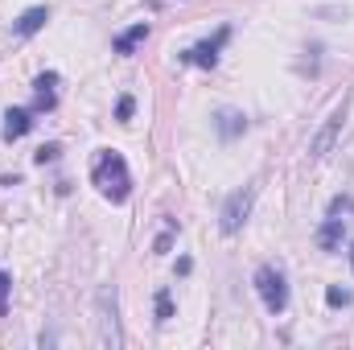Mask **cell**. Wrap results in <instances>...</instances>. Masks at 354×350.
<instances>
[{
	"label": "cell",
	"mask_w": 354,
	"mask_h": 350,
	"mask_svg": "<svg viewBox=\"0 0 354 350\" xmlns=\"http://www.w3.org/2000/svg\"><path fill=\"white\" fill-rule=\"evenodd\" d=\"M91 181L99 185L103 198H111V202H128V194H132V174H128L124 153H115V149H99L95 161H91Z\"/></svg>",
	"instance_id": "obj_1"
},
{
	"label": "cell",
	"mask_w": 354,
	"mask_h": 350,
	"mask_svg": "<svg viewBox=\"0 0 354 350\" xmlns=\"http://www.w3.org/2000/svg\"><path fill=\"white\" fill-rule=\"evenodd\" d=\"M256 293H260V301H264V309L272 317L288 309V280H284V272L276 264H260L256 268Z\"/></svg>",
	"instance_id": "obj_2"
},
{
	"label": "cell",
	"mask_w": 354,
	"mask_h": 350,
	"mask_svg": "<svg viewBox=\"0 0 354 350\" xmlns=\"http://www.w3.org/2000/svg\"><path fill=\"white\" fill-rule=\"evenodd\" d=\"M252 202H256V185L235 190V194L223 202V210H218V231H223V235H239L243 223H248V214H252Z\"/></svg>",
	"instance_id": "obj_3"
},
{
	"label": "cell",
	"mask_w": 354,
	"mask_h": 350,
	"mask_svg": "<svg viewBox=\"0 0 354 350\" xmlns=\"http://www.w3.org/2000/svg\"><path fill=\"white\" fill-rule=\"evenodd\" d=\"M99 347L120 350L124 334H120V309H115V284L99 288Z\"/></svg>",
	"instance_id": "obj_4"
},
{
	"label": "cell",
	"mask_w": 354,
	"mask_h": 350,
	"mask_svg": "<svg viewBox=\"0 0 354 350\" xmlns=\"http://www.w3.org/2000/svg\"><path fill=\"white\" fill-rule=\"evenodd\" d=\"M231 42V25H223L214 37H206V42H198V46H189V50H181L177 58L181 62H189V66H202V71H210L214 62H218V50Z\"/></svg>",
	"instance_id": "obj_5"
},
{
	"label": "cell",
	"mask_w": 354,
	"mask_h": 350,
	"mask_svg": "<svg viewBox=\"0 0 354 350\" xmlns=\"http://www.w3.org/2000/svg\"><path fill=\"white\" fill-rule=\"evenodd\" d=\"M342 120H346V99L330 111V120L313 132V140H309V157H326L330 149H334V140H338V132H342Z\"/></svg>",
	"instance_id": "obj_6"
},
{
	"label": "cell",
	"mask_w": 354,
	"mask_h": 350,
	"mask_svg": "<svg viewBox=\"0 0 354 350\" xmlns=\"http://www.w3.org/2000/svg\"><path fill=\"white\" fill-rule=\"evenodd\" d=\"M214 132H218L223 140H235V136L248 132V116L235 111V107H223V111H214Z\"/></svg>",
	"instance_id": "obj_7"
},
{
	"label": "cell",
	"mask_w": 354,
	"mask_h": 350,
	"mask_svg": "<svg viewBox=\"0 0 354 350\" xmlns=\"http://www.w3.org/2000/svg\"><path fill=\"white\" fill-rule=\"evenodd\" d=\"M46 21H50V8H46V4H33V8H25V12L12 21V33H17V37H33Z\"/></svg>",
	"instance_id": "obj_8"
},
{
	"label": "cell",
	"mask_w": 354,
	"mask_h": 350,
	"mask_svg": "<svg viewBox=\"0 0 354 350\" xmlns=\"http://www.w3.org/2000/svg\"><path fill=\"white\" fill-rule=\"evenodd\" d=\"M29 128H33V116H29L25 107H8V111H4V128H0V136L12 145V140H21Z\"/></svg>",
	"instance_id": "obj_9"
},
{
	"label": "cell",
	"mask_w": 354,
	"mask_h": 350,
	"mask_svg": "<svg viewBox=\"0 0 354 350\" xmlns=\"http://www.w3.org/2000/svg\"><path fill=\"white\" fill-rule=\"evenodd\" d=\"M342 239H346V223H342L338 214H330V219L317 227V248H322V252H338Z\"/></svg>",
	"instance_id": "obj_10"
},
{
	"label": "cell",
	"mask_w": 354,
	"mask_h": 350,
	"mask_svg": "<svg viewBox=\"0 0 354 350\" xmlns=\"http://www.w3.org/2000/svg\"><path fill=\"white\" fill-rule=\"evenodd\" d=\"M54 87H58V75H54V71H46V75H37V79H33V99H37V111H54V107H58V95H54Z\"/></svg>",
	"instance_id": "obj_11"
},
{
	"label": "cell",
	"mask_w": 354,
	"mask_h": 350,
	"mask_svg": "<svg viewBox=\"0 0 354 350\" xmlns=\"http://www.w3.org/2000/svg\"><path fill=\"white\" fill-rule=\"evenodd\" d=\"M145 37H149V21H136L132 29H124V33H120V37L111 42V50H115L120 58H128V54H132V50H136V46L145 42Z\"/></svg>",
	"instance_id": "obj_12"
},
{
	"label": "cell",
	"mask_w": 354,
	"mask_h": 350,
	"mask_svg": "<svg viewBox=\"0 0 354 350\" xmlns=\"http://www.w3.org/2000/svg\"><path fill=\"white\" fill-rule=\"evenodd\" d=\"M351 301H354L351 288H338V284H330V288H326V305H330V309H346Z\"/></svg>",
	"instance_id": "obj_13"
},
{
	"label": "cell",
	"mask_w": 354,
	"mask_h": 350,
	"mask_svg": "<svg viewBox=\"0 0 354 350\" xmlns=\"http://www.w3.org/2000/svg\"><path fill=\"white\" fill-rule=\"evenodd\" d=\"M174 235H177V219H165V231L157 235V243H153V252H157V256H165V252L174 248Z\"/></svg>",
	"instance_id": "obj_14"
},
{
	"label": "cell",
	"mask_w": 354,
	"mask_h": 350,
	"mask_svg": "<svg viewBox=\"0 0 354 350\" xmlns=\"http://www.w3.org/2000/svg\"><path fill=\"white\" fill-rule=\"evenodd\" d=\"M153 305H157V322H169V317H174V297H169V288H157Z\"/></svg>",
	"instance_id": "obj_15"
},
{
	"label": "cell",
	"mask_w": 354,
	"mask_h": 350,
	"mask_svg": "<svg viewBox=\"0 0 354 350\" xmlns=\"http://www.w3.org/2000/svg\"><path fill=\"white\" fill-rule=\"evenodd\" d=\"M58 157H62V145H54V140H50V145H41V149L33 153V161H37V165H54Z\"/></svg>",
	"instance_id": "obj_16"
},
{
	"label": "cell",
	"mask_w": 354,
	"mask_h": 350,
	"mask_svg": "<svg viewBox=\"0 0 354 350\" xmlns=\"http://www.w3.org/2000/svg\"><path fill=\"white\" fill-rule=\"evenodd\" d=\"M132 111H136V99H132V95H120V103H115V120H120V124H128V120H132Z\"/></svg>",
	"instance_id": "obj_17"
},
{
	"label": "cell",
	"mask_w": 354,
	"mask_h": 350,
	"mask_svg": "<svg viewBox=\"0 0 354 350\" xmlns=\"http://www.w3.org/2000/svg\"><path fill=\"white\" fill-rule=\"evenodd\" d=\"M8 288H12V280H8V272H0V317L8 313V305H4V297H8Z\"/></svg>",
	"instance_id": "obj_18"
},
{
	"label": "cell",
	"mask_w": 354,
	"mask_h": 350,
	"mask_svg": "<svg viewBox=\"0 0 354 350\" xmlns=\"http://www.w3.org/2000/svg\"><path fill=\"white\" fill-rule=\"evenodd\" d=\"M346 210H354V198H334L330 202V214H346Z\"/></svg>",
	"instance_id": "obj_19"
},
{
	"label": "cell",
	"mask_w": 354,
	"mask_h": 350,
	"mask_svg": "<svg viewBox=\"0 0 354 350\" xmlns=\"http://www.w3.org/2000/svg\"><path fill=\"white\" fill-rule=\"evenodd\" d=\"M351 268H354V248H351Z\"/></svg>",
	"instance_id": "obj_20"
}]
</instances>
